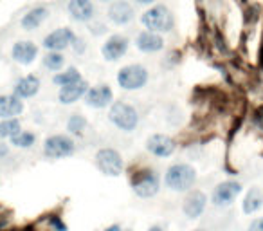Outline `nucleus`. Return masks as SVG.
<instances>
[{"label":"nucleus","instance_id":"1","mask_svg":"<svg viewBox=\"0 0 263 231\" xmlns=\"http://www.w3.org/2000/svg\"><path fill=\"white\" fill-rule=\"evenodd\" d=\"M197 168L190 163H173L164 173V186L177 193H187L197 183Z\"/></svg>","mask_w":263,"mask_h":231},{"label":"nucleus","instance_id":"2","mask_svg":"<svg viewBox=\"0 0 263 231\" xmlns=\"http://www.w3.org/2000/svg\"><path fill=\"white\" fill-rule=\"evenodd\" d=\"M108 119L121 132H134L139 127V112L126 101H114L108 106Z\"/></svg>","mask_w":263,"mask_h":231},{"label":"nucleus","instance_id":"3","mask_svg":"<svg viewBox=\"0 0 263 231\" xmlns=\"http://www.w3.org/2000/svg\"><path fill=\"white\" fill-rule=\"evenodd\" d=\"M132 190L139 199H152L159 193L161 190V179H159L157 172L150 168H143L134 172L130 179Z\"/></svg>","mask_w":263,"mask_h":231},{"label":"nucleus","instance_id":"4","mask_svg":"<svg viewBox=\"0 0 263 231\" xmlns=\"http://www.w3.org/2000/svg\"><path fill=\"white\" fill-rule=\"evenodd\" d=\"M116 80L123 91H141L143 87H146L150 73L141 63H130V65L121 67Z\"/></svg>","mask_w":263,"mask_h":231},{"label":"nucleus","instance_id":"5","mask_svg":"<svg viewBox=\"0 0 263 231\" xmlns=\"http://www.w3.org/2000/svg\"><path fill=\"white\" fill-rule=\"evenodd\" d=\"M141 22L146 27V31H154V33H168L173 29V15L166 6H154V8L146 9L141 15Z\"/></svg>","mask_w":263,"mask_h":231},{"label":"nucleus","instance_id":"6","mask_svg":"<svg viewBox=\"0 0 263 231\" xmlns=\"http://www.w3.org/2000/svg\"><path fill=\"white\" fill-rule=\"evenodd\" d=\"M96 166L106 177H119L124 170L123 155L112 147H103L96 152Z\"/></svg>","mask_w":263,"mask_h":231},{"label":"nucleus","instance_id":"7","mask_svg":"<svg viewBox=\"0 0 263 231\" xmlns=\"http://www.w3.org/2000/svg\"><path fill=\"white\" fill-rule=\"evenodd\" d=\"M76 152V143L67 134H54L49 136L44 143V154L49 159H65Z\"/></svg>","mask_w":263,"mask_h":231},{"label":"nucleus","instance_id":"8","mask_svg":"<svg viewBox=\"0 0 263 231\" xmlns=\"http://www.w3.org/2000/svg\"><path fill=\"white\" fill-rule=\"evenodd\" d=\"M241 191H243V186L238 181H223L215 186L211 193V202L216 208H227L236 201Z\"/></svg>","mask_w":263,"mask_h":231},{"label":"nucleus","instance_id":"9","mask_svg":"<svg viewBox=\"0 0 263 231\" xmlns=\"http://www.w3.org/2000/svg\"><path fill=\"white\" fill-rule=\"evenodd\" d=\"M146 150L150 152L154 157L159 159H168L175 154L177 150V141L168 134H154L148 137L146 141Z\"/></svg>","mask_w":263,"mask_h":231},{"label":"nucleus","instance_id":"10","mask_svg":"<svg viewBox=\"0 0 263 231\" xmlns=\"http://www.w3.org/2000/svg\"><path fill=\"white\" fill-rule=\"evenodd\" d=\"M83 99H85V103H87V106L96 109V110H101L114 103V91L108 87V85L99 83V85H94V87H88V91Z\"/></svg>","mask_w":263,"mask_h":231},{"label":"nucleus","instance_id":"11","mask_svg":"<svg viewBox=\"0 0 263 231\" xmlns=\"http://www.w3.org/2000/svg\"><path fill=\"white\" fill-rule=\"evenodd\" d=\"M128 47H130V42L123 34H112V37L106 38V42L101 47V55L106 62H117L126 55Z\"/></svg>","mask_w":263,"mask_h":231},{"label":"nucleus","instance_id":"12","mask_svg":"<svg viewBox=\"0 0 263 231\" xmlns=\"http://www.w3.org/2000/svg\"><path fill=\"white\" fill-rule=\"evenodd\" d=\"M205 206H208V195L200 190H190L182 202V211L187 219L195 220L202 217V213L205 211Z\"/></svg>","mask_w":263,"mask_h":231},{"label":"nucleus","instance_id":"13","mask_svg":"<svg viewBox=\"0 0 263 231\" xmlns=\"http://www.w3.org/2000/svg\"><path fill=\"white\" fill-rule=\"evenodd\" d=\"M74 38H76V34L72 33V29H69V27H60V29L49 33L47 37L44 38V44L42 45H44L47 51L62 52L72 45Z\"/></svg>","mask_w":263,"mask_h":231},{"label":"nucleus","instance_id":"14","mask_svg":"<svg viewBox=\"0 0 263 231\" xmlns=\"http://www.w3.org/2000/svg\"><path fill=\"white\" fill-rule=\"evenodd\" d=\"M88 91V83L85 80H80L76 83L65 85V87H60L58 92V101L62 105H72V103L80 101V99L85 98Z\"/></svg>","mask_w":263,"mask_h":231},{"label":"nucleus","instance_id":"15","mask_svg":"<svg viewBox=\"0 0 263 231\" xmlns=\"http://www.w3.org/2000/svg\"><path fill=\"white\" fill-rule=\"evenodd\" d=\"M108 20L116 26H126L134 20V8L126 0H116L108 8Z\"/></svg>","mask_w":263,"mask_h":231},{"label":"nucleus","instance_id":"16","mask_svg":"<svg viewBox=\"0 0 263 231\" xmlns=\"http://www.w3.org/2000/svg\"><path fill=\"white\" fill-rule=\"evenodd\" d=\"M136 45L141 52L154 55V52H159L164 49V38L161 37V33L143 31V33H139V37L136 38Z\"/></svg>","mask_w":263,"mask_h":231},{"label":"nucleus","instance_id":"17","mask_svg":"<svg viewBox=\"0 0 263 231\" xmlns=\"http://www.w3.org/2000/svg\"><path fill=\"white\" fill-rule=\"evenodd\" d=\"M67 9H69L70 19L76 22H90L96 13L92 0H69Z\"/></svg>","mask_w":263,"mask_h":231},{"label":"nucleus","instance_id":"18","mask_svg":"<svg viewBox=\"0 0 263 231\" xmlns=\"http://www.w3.org/2000/svg\"><path fill=\"white\" fill-rule=\"evenodd\" d=\"M11 56L15 62L22 63V65H29L36 60L38 56V47L33 44V42H16L13 45Z\"/></svg>","mask_w":263,"mask_h":231},{"label":"nucleus","instance_id":"19","mask_svg":"<svg viewBox=\"0 0 263 231\" xmlns=\"http://www.w3.org/2000/svg\"><path fill=\"white\" fill-rule=\"evenodd\" d=\"M24 110V103L18 96L15 94H4L0 96V118H16Z\"/></svg>","mask_w":263,"mask_h":231},{"label":"nucleus","instance_id":"20","mask_svg":"<svg viewBox=\"0 0 263 231\" xmlns=\"http://www.w3.org/2000/svg\"><path fill=\"white\" fill-rule=\"evenodd\" d=\"M40 91V78L34 74H27V76L20 78L15 85V96H18L20 99L33 98Z\"/></svg>","mask_w":263,"mask_h":231},{"label":"nucleus","instance_id":"21","mask_svg":"<svg viewBox=\"0 0 263 231\" xmlns=\"http://www.w3.org/2000/svg\"><path fill=\"white\" fill-rule=\"evenodd\" d=\"M263 208V193L259 188H251V190L245 193L243 202H241V211L245 215H254L256 211Z\"/></svg>","mask_w":263,"mask_h":231},{"label":"nucleus","instance_id":"22","mask_svg":"<svg viewBox=\"0 0 263 231\" xmlns=\"http://www.w3.org/2000/svg\"><path fill=\"white\" fill-rule=\"evenodd\" d=\"M47 16H49V11H47V8H44V6H38V8H33L31 11H27V15H24V19H22V27L24 29H27V31H33V29H36V27H40L42 24L47 20Z\"/></svg>","mask_w":263,"mask_h":231},{"label":"nucleus","instance_id":"23","mask_svg":"<svg viewBox=\"0 0 263 231\" xmlns=\"http://www.w3.org/2000/svg\"><path fill=\"white\" fill-rule=\"evenodd\" d=\"M83 80L81 73L76 69V67H69V69L62 70V73H56L54 78H52V83L58 85V87H65V85L76 83V81Z\"/></svg>","mask_w":263,"mask_h":231},{"label":"nucleus","instance_id":"24","mask_svg":"<svg viewBox=\"0 0 263 231\" xmlns=\"http://www.w3.org/2000/svg\"><path fill=\"white\" fill-rule=\"evenodd\" d=\"M20 130H22V127H20V121L16 118L2 119L0 121V139H11Z\"/></svg>","mask_w":263,"mask_h":231},{"label":"nucleus","instance_id":"25","mask_svg":"<svg viewBox=\"0 0 263 231\" xmlns=\"http://www.w3.org/2000/svg\"><path fill=\"white\" fill-rule=\"evenodd\" d=\"M65 65V56L62 52L56 51H49L47 55L44 56V67L49 70H54V73H60Z\"/></svg>","mask_w":263,"mask_h":231},{"label":"nucleus","instance_id":"26","mask_svg":"<svg viewBox=\"0 0 263 231\" xmlns=\"http://www.w3.org/2000/svg\"><path fill=\"white\" fill-rule=\"evenodd\" d=\"M87 129V118L81 116V114H72L67 121V130H69L72 136H81Z\"/></svg>","mask_w":263,"mask_h":231},{"label":"nucleus","instance_id":"27","mask_svg":"<svg viewBox=\"0 0 263 231\" xmlns=\"http://www.w3.org/2000/svg\"><path fill=\"white\" fill-rule=\"evenodd\" d=\"M36 141V136L33 132H27V130H20L18 134L11 137V145H15L16 148H31Z\"/></svg>","mask_w":263,"mask_h":231},{"label":"nucleus","instance_id":"28","mask_svg":"<svg viewBox=\"0 0 263 231\" xmlns=\"http://www.w3.org/2000/svg\"><path fill=\"white\" fill-rule=\"evenodd\" d=\"M247 231H263V217H256V219L251 220Z\"/></svg>","mask_w":263,"mask_h":231},{"label":"nucleus","instance_id":"29","mask_svg":"<svg viewBox=\"0 0 263 231\" xmlns=\"http://www.w3.org/2000/svg\"><path fill=\"white\" fill-rule=\"evenodd\" d=\"M8 154H9V147L6 143H2V141H0V159L6 157Z\"/></svg>","mask_w":263,"mask_h":231},{"label":"nucleus","instance_id":"30","mask_svg":"<svg viewBox=\"0 0 263 231\" xmlns=\"http://www.w3.org/2000/svg\"><path fill=\"white\" fill-rule=\"evenodd\" d=\"M103 231H123V227L119 226V224H112V226H108V227H105Z\"/></svg>","mask_w":263,"mask_h":231},{"label":"nucleus","instance_id":"31","mask_svg":"<svg viewBox=\"0 0 263 231\" xmlns=\"http://www.w3.org/2000/svg\"><path fill=\"white\" fill-rule=\"evenodd\" d=\"M137 4H143V6H146V4H152V2H155V0H136Z\"/></svg>","mask_w":263,"mask_h":231},{"label":"nucleus","instance_id":"32","mask_svg":"<svg viewBox=\"0 0 263 231\" xmlns=\"http://www.w3.org/2000/svg\"><path fill=\"white\" fill-rule=\"evenodd\" d=\"M148 231H164V229H162L161 226H152V227H150V229H148Z\"/></svg>","mask_w":263,"mask_h":231},{"label":"nucleus","instance_id":"33","mask_svg":"<svg viewBox=\"0 0 263 231\" xmlns=\"http://www.w3.org/2000/svg\"><path fill=\"white\" fill-rule=\"evenodd\" d=\"M99 2H108V0H99Z\"/></svg>","mask_w":263,"mask_h":231},{"label":"nucleus","instance_id":"34","mask_svg":"<svg viewBox=\"0 0 263 231\" xmlns=\"http://www.w3.org/2000/svg\"><path fill=\"white\" fill-rule=\"evenodd\" d=\"M195 231H204V229H195Z\"/></svg>","mask_w":263,"mask_h":231}]
</instances>
